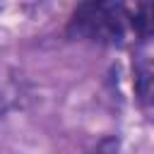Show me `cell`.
<instances>
[{
	"mask_svg": "<svg viewBox=\"0 0 154 154\" xmlns=\"http://www.w3.org/2000/svg\"><path fill=\"white\" fill-rule=\"evenodd\" d=\"M130 29V7L123 0H82L65 22V38L91 46H123Z\"/></svg>",
	"mask_w": 154,
	"mask_h": 154,
	"instance_id": "obj_1",
	"label": "cell"
},
{
	"mask_svg": "<svg viewBox=\"0 0 154 154\" xmlns=\"http://www.w3.org/2000/svg\"><path fill=\"white\" fill-rule=\"evenodd\" d=\"M132 87H135L137 103L144 108H152L154 106V58L137 55L132 60Z\"/></svg>",
	"mask_w": 154,
	"mask_h": 154,
	"instance_id": "obj_2",
	"label": "cell"
},
{
	"mask_svg": "<svg viewBox=\"0 0 154 154\" xmlns=\"http://www.w3.org/2000/svg\"><path fill=\"white\" fill-rule=\"evenodd\" d=\"M118 149H120V140L116 135H106L96 142L94 154H118Z\"/></svg>",
	"mask_w": 154,
	"mask_h": 154,
	"instance_id": "obj_4",
	"label": "cell"
},
{
	"mask_svg": "<svg viewBox=\"0 0 154 154\" xmlns=\"http://www.w3.org/2000/svg\"><path fill=\"white\" fill-rule=\"evenodd\" d=\"M130 29L135 38L144 43L154 41V0H140L130 10Z\"/></svg>",
	"mask_w": 154,
	"mask_h": 154,
	"instance_id": "obj_3",
	"label": "cell"
},
{
	"mask_svg": "<svg viewBox=\"0 0 154 154\" xmlns=\"http://www.w3.org/2000/svg\"><path fill=\"white\" fill-rule=\"evenodd\" d=\"M5 111V96H2V89H0V113Z\"/></svg>",
	"mask_w": 154,
	"mask_h": 154,
	"instance_id": "obj_5",
	"label": "cell"
}]
</instances>
